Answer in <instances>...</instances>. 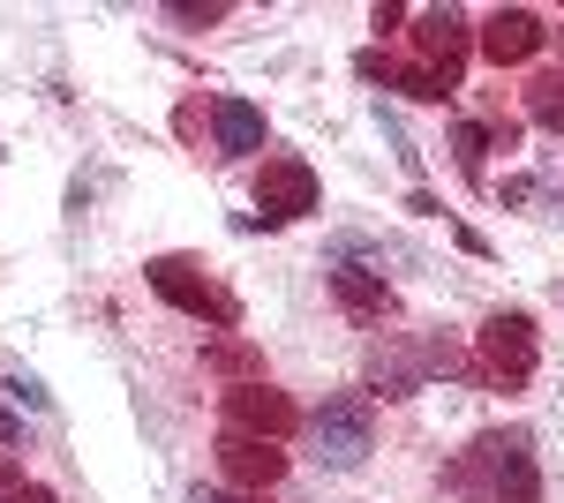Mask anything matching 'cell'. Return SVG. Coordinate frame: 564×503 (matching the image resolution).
Returning a JSON list of instances; mask_svg holds the SVG:
<instances>
[{"label": "cell", "mask_w": 564, "mask_h": 503, "mask_svg": "<svg viewBox=\"0 0 564 503\" xmlns=\"http://www.w3.org/2000/svg\"><path fill=\"white\" fill-rule=\"evenodd\" d=\"M204 369H218L226 383H263V353L249 338H212L204 346Z\"/></svg>", "instance_id": "cell-13"}, {"label": "cell", "mask_w": 564, "mask_h": 503, "mask_svg": "<svg viewBox=\"0 0 564 503\" xmlns=\"http://www.w3.org/2000/svg\"><path fill=\"white\" fill-rule=\"evenodd\" d=\"M467 45H475V23H467L459 8H422V15H414V61H422V68H436L444 84H459Z\"/></svg>", "instance_id": "cell-8"}, {"label": "cell", "mask_w": 564, "mask_h": 503, "mask_svg": "<svg viewBox=\"0 0 564 503\" xmlns=\"http://www.w3.org/2000/svg\"><path fill=\"white\" fill-rule=\"evenodd\" d=\"M226 503H263V496H226Z\"/></svg>", "instance_id": "cell-23"}, {"label": "cell", "mask_w": 564, "mask_h": 503, "mask_svg": "<svg viewBox=\"0 0 564 503\" xmlns=\"http://www.w3.org/2000/svg\"><path fill=\"white\" fill-rule=\"evenodd\" d=\"M143 278H151V294L166 300V308L196 316V324H212V331H241V300L226 294L196 255H151V263H143Z\"/></svg>", "instance_id": "cell-2"}, {"label": "cell", "mask_w": 564, "mask_h": 503, "mask_svg": "<svg viewBox=\"0 0 564 503\" xmlns=\"http://www.w3.org/2000/svg\"><path fill=\"white\" fill-rule=\"evenodd\" d=\"M8 444H23V414H15V406H0V451H8Z\"/></svg>", "instance_id": "cell-19"}, {"label": "cell", "mask_w": 564, "mask_h": 503, "mask_svg": "<svg viewBox=\"0 0 564 503\" xmlns=\"http://www.w3.org/2000/svg\"><path fill=\"white\" fill-rule=\"evenodd\" d=\"M489 151H497V143H489V128H481V121H459V128H452V158H459V173H467V181H481Z\"/></svg>", "instance_id": "cell-14"}, {"label": "cell", "mask_w": 564, "mask_h": 503, "mask_svg": "<svg viewBox=\"0 0 564 503\" xmlns=\"http://www.w3.org/2000/svg\"><path fill=\"white\" fill-rule=\"evenodd\" d=\"M361 84H384V90H399V98H414V106H444L459 84H444L436 68H422V61H399V53H384V45H369L361 61Z\"/></svg>", "instance_id": "cell-11"}, {"label": "cell", "mask_w": 564, "mask_h": 503, "mask_svg": "<svg viewBox=\"0 0 564 503\" xmlns=\"http://www.w3.org/2000/svg\"><path fill=\"white\" fill-rule=\"evenodd\" d=\"M308 444H316V466L332 473H354V466L377 451V414L361 391H332L316 414H308Z\"/></svg>", "instance_id": "cell-4"}, {"label": "cell", "mask_w": 564, "mask_h": 503, "mask_svg": "<svg viewBox=\"0 0 564 503\" xmlns=\"http://www.w3.org/2000/svg\"><path fill=\"white\" fill-rule=\"evenodd\" d=\"M399 23H406V8H399V0H377V8H369V31H399Z\"/></svg>", "instance_id": "cell-18"}, {"label": "cell", "mask_w": 564, "mask_h": 503, "mask_svg": "<svg viewBox=\"0 0 564 503\" xmlns=\"http://www.w3.org/2000/svg\"><path fill=\"white\" fill-rule=\"evenodd\" d=\"M166 15L188 23V31H204V23H226V0H204V8H196V0H181V8H166Z\"/></svg>", "instance_id": "cell-17"}, {"label": "cell", "mask_w": 564, "mask_h": 503, "mask_svg": "<svg viewBox=\"0 0 564 503\" xmlns=\"http://www.w3.org/2000/svg\"><path fill=\"white\" fill-rule=\"evenodd\" d=\"M534 361H542V346H534V324H527L520 308H497L475 331V376L489 391H527Z\"/></svg>", "instance_id": "cell-5"}, {"label": "cell", "mask_w": 564, "mask_h": 503, "mask_svg": "<svg viewBox=\"0 0 564 503\" xmlns=\"http://www.w3.org/2000/svg\"><path fill=\"white\" fill-rule=\"evenodd\" d=\"M557 45H564V31H557Z\"/></svg>", "instance_id": "cell-24"}, {"label": "cell", "mask_w": 564, "mask_h": 503, "mask_svg": "<svg viewBox=\"0 0 564 503\" xmlns=\"http://www.w3.org/2000/svg\"><path fill=\"white\" fill-rule=\"evenodd\" d=\"M316 166L308 158H294V151H279V158H263L257 173V210H263V226H294V218H308L316 210Z\"/></svg>", "instance_id": "cell-7"}, {"label": "cell", "mask_w": 564, "mask_h": 503, "mask_svg": "<svg viewBox=\"0 0 564 503\" xmlns=\"http://www.w3.org/2000/svg\"><path fill=\"white\" fill-rule=\"evenodd\" d=\"M481 61H497V68H520V61H534L542 45H550V31H542V15L534 8H497V15H481Z\"/></svg>", "instance_id": "cell-10"}, {"label": "cell", "mask_w": 564, "mask_h": 503, "mask_svg": "<svg viewBox=\"0 0 564 503\" xmlns=\"http://www.w3.org/2000/svg\"><path fill=\"white\" fill-rule=\"evenodd\" d=\"M527 113L550 128V135H564V76H534L527 84Z\"/></svg>", "instance_id": "cell-15"}, {"label": "cell", "mask_w": 564, "mask_h": 503, "mask_svg": "<svg viewBox=\"0 0 564 503\" xmlns=\"http://www.w3.org/2000/svg\"><path fill=\"white\" fill-rule=\"evenodd\" d=\"M444 489L467 503H542V466L527 428H489L444 466Z\"/></svg>", "instance_id": "cell-1"}, {"label": "cell", "mask_w": 564, "mask_h": 503, "mask_svg": "<svg viewBox=\"0 0 564 503\" xmlns=\"http://www.w3.org/2000/svg\"><path fill=\"white\" fill-rule=\"evenodd\" d=\"M212 135H218V158H249V151H263V106H249V98H218L212 106Z\"/></svg>", "instance_id": "cell-12"}, {"label": "cell", "mask_w": 564, "mask_h": 503, "mask_svg": "<svg viewBox=\"0 0 564 503\" xmlns=\"http://www.w3.org/2000/svg\"><path fill=\"white\" fill-rule=\"evenodd\" d=\"M324 278H332V300L347 308L354 324H384V316H391L384 249H377V241H361V233H339V241H332V263H324Z\"/></svg>", "instance_id": "cell-3"}, {"label": "cell", "mask_w": 564, "mask_h": 503, "mask_svg": "<svg viewBox=\"0 0 564 503\" xmlns=\"http://www.w3.org/2000/svg\"><path fill=\"white\" fill-rule=\"evenodd\" d=\"M15 489H23V466H15L8 451H0V496H15Z\"/></svg>", "instance_id": "cell-21"}, {"label": "cell", "mask_w": 564, "mask_h": 503, "mask_svg": "<svg viewBox=\"0 0 564 503\" xmlns=\"http://www.w3.org/2000/svg\"><path fill=\"white\" fill-rule=\"evenodd\" d=\"M0 503H61V496H53V489H45V481H23V489H15V496H0Z\"/></svg>", "instance_id": "cell-20"}, {"label": "cell", "mask_w": 564, "mask_h": 503, "mask_svg": "<svg viewBox=\"0 0 564 503\" xmlns=\"http://www.w3.org/2000/svg\"><path fill=\"white\" fill-rule=\"evenodd\" d=\"M188 503H226V496H218V489H196V496H188Z\"/></svg>", "instance_id": "cell-22"}, {"label": "cell", "mask_w": 564, "mask_h": 503, "mask_svg": "<svg viewBox=\"0 0 564 503\" xmlns=\"http://www.w3.org/2000/svg\"><path fill=\"white\" fill-rule=\"evenodd\" d=\"M218 420L234 428V436H263V444H286L302 414H294V398L279 391V383H226L218 391Z\"/></svg>", "instance_id": "cell-6"}, {"label": "cell", "mask_w": 564, "mask_h": 503, "mask_svg": "<svg viewBox=\"0 0 564 503\" xmlns=\"http://www.w3.org/2000/svg\"><path fill=\"white\" fill-rule=\"evenodd\" d=\"M8 398H15V406H31V414H53V391H45L31 369H8Z\"/></svg>", "instance_id": "cell-16"}, {"label": "cell", "mask_w": 564, "mask_h": 503, "mask_svg": "<svg viewBox=\"0 0 564 503\" xmlns=\"http://www.w3.org/2000/svg\"><path fill=\"white\" fill-rule=\"evenodd\" d=\"M218 473H226L241 496H263V489L286 481V451L263 444V436H234V428H218Z\"/></svg>", "instance_id": "cell-9"}]
</instances>
